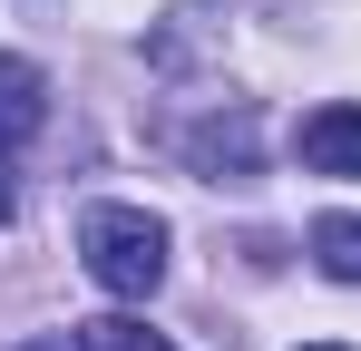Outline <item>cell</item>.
Instances as JSON below:
<instances>
[{"label": "cell", "mask_w": 361, "mask_h": 351, "mask_svg": "<svg viewBox=\"0 0 361 351\" xmlns=\"http://www.w3.org/2000/svg\"><path fill=\"white\" fill-rule=\"evenodd\" d=\"M312 264H322L332 283H361V215H322V225H312Z\"/></svg>", "instance_id": "5b68a950"}, {"label": "cell", "mask_w": 361, "mask_h": 351, "mask_svg": "<svg viewBox=\"0 0 361 351\" xmlns=\"http://www.w3.org/2000/svg\"><path fill=\"white\" fill-rule=\"evenodd\" d=\"M293 147H302V166H312V176H361V108H352V98L312 108Z\"/></svg>", "instance_id": "3957f363"}, {"label": "cell", "mask_w": 361, "mask_h": 351, "mask_svg": "<svg viewBox=\"0 0 361 351\" xmlns=\"http://www.w3.org/2000/svg\"><path fill=\"white\" fill-rule=\"evenodd\" d=\"M39 127H49V78L0 49V147H30Z\"/></svg>", "instance_id": "277c9868"}, {"label": "cell", "mask_w": 361, "mask_h": 351, "mask_svg": "<svg viewBox=\"0 0 361 351\" xmlns=\"http://www.w3.org/2000/svg\"><path fill=\"white\" fill-rule=\"evenodd\" d=\"M254 137H264V127H254V108H225V117H205V127H185L176 147H185V166L205 176V185H244V176H254Z\"/></svg>", "instance_id": "7a4b0ae2"}, {"label": "cell", "mask_w": 361, "mask_h": 351, "mask_svg": "<svg viewBox=\"0 0 361 351\" xmlns=\"http://www.w3.org/2000/svg\"><path fill=\"white\" fill-rule=\"evenodd\" d=\"M78 351H176V342L147 332L137 312H108V322H78Z\"/></svg>", "instance_id": "8992f818"}, {"label": "cell", "mask_w": 361, "mask_h": 351, "mask_svg": "<svg viewBox=\"0 0 361 351\" xmlns=\"http://www.w3.org/2000/svg\"><path fill=\"white\" fill-rule=\"evenodd\" d=\"M302 351H352V342H302Z\"/></svg>", "instance_id": "9c48e42d"}, {"label": "cell", "mask_w": 361, "mask_h": 351, "mask_svg": "<svg viewBox=\"0 0 361 351\" xmlns=\"http://www.w3.org/2000/svg\"><path fill=\"white\" fill-rule=\"evenodd\" d=\"M20 351H78V342H68V332H39V342H20Z\"/></svg>", "instance_id": "ba28073f"}, {"label": "cell", "mask_w": 361, "mask_h": 351, "mask_svg": "<svg viewBox=\"0 0 361 351\" xmlns=\"http://www.w3.org/2000/svg\"><path fill=\"white\" fill-rule=\"evenodd\" d=\"M78 264H88L98 292L147 302V292L166 283V225H157L147 205H88V215H78Z\"/></svg>", "instance_id": "6da1fadb"}, {"label": "cell", "mask_w": 361, "mask_h": 351, "mask_svg": "<svg viewBox=\"0 0 361 351\" xmlns=\"http://www.w3.org/2000/svg\"><path fill=\"white\" fill-rule=\"evenodd\" d=\"M10 205H20V185H10V147H0V225H10Z\"/></svg>", "instance_id": "52a82bcc"}]
</instances>
